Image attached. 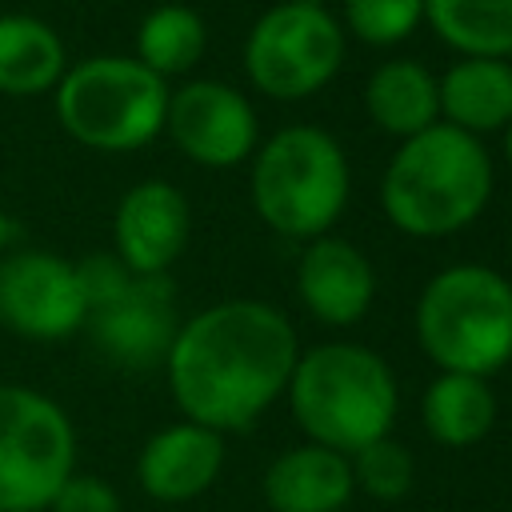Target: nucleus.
Here are the masks:
<instances>
[{"instance_id": "f257e3e1", "label": "nucleus", "mask_w": 512, "mask_h": 512, "mask_svg": "<svg viewBox=\"0 0 512 512\" xmlns=\"http://www.w3.org/2000/svg\"><path fill=\"white\" fill-rule=\"evenodd\" d=\"M300 360L284 312L260 300H224L184 320L168 344V388L184 420L240 432L288 392Z\"/></svg>"}, {"instance_id": "f03ea898", "label": "nucleus", "mask_w": 512, "mask_h": 512, "mask_svg": "<svg viewBox=\"0 0 512 512\" xmlns=\"http://www.w3.org/2000/svg\"><path fill=\"white\" fill-rule=\"evenodd\" d=\"M492 196V160L484 144L452 124L408 136L388 160L380 200L388 220L420 240L460 232Z\"/></svg>"}, {"instance_id": "7ed1b4c3", "label": "nucleus", "mask_w": 512, "mask_h": 512, "mask_svg": "<svg viewBox=\"0 0 512 512\" xmlns=\"http://www.w3.org/2000/svg\"><path fill=\"white\" fill-rule=\"evenodd\" d=\"M288 404L308 444L352 456L392 432L400 396L392 368L372 348L332 340L296 360Z\"/></svg>"}, {"instance_id": "20e7f679", "label": "nucleus", "mask_w": 512, "mask_h": 512, "mask_svg": "<svg viewBox=\"0 0 512 512\" xmlns=\"http://www.w3.org/2000/svg\"><path fill=\"white\" fill-rule=\"evenodd\" d=\"M416 340L440 372L488 380L512 360V284L488 264L436 272L416 304Z\"/></svg>"}, {"instance_id": "39448f33", "label": "nucleus", "mask_w": 512, "mask_h": 512, "mask_svg": "<svg viewBox=\"0 0 512 512\" xmlns=\"http://www.w3.org/2000/svg\"><path fill=\"white\" fill-rule=\"evenodd\" d=\"M168 80L136 56H88L52 88L60 128L92 152H136L164 132Z\"/></svg>"}, {"instance_id": "423d86ee", "label": "nucleus", "mask_w": 512, "mask_h": 512, "mask_svg": "<svg viewBox=\"0 0 512 512\" xmlns=\"http://www.w3.org/2000/svg\"><path fill=\"white\" fill-rule=\"evenodd\" d=\"M252 204L260 220L292 240L328 236L348 204L344 148L312 124L280 128L252 164Z\"/></svg>"}, {"instance_id": "0eeeda50", "label": "nucleus", "mask_w": 512, "mask_h": 512, "mask_svg": "<svg viewBox=\"0 0 512 512\" xmlns=\"http://www.w3.org/2000/svg\"><path fill=\"white\" fill-rule=\"evenodd\" d=\"M76 472V428L40 388L0 384V512H44Z\"/></svg>"}, {"instance_id": "6e6552de", "label": "nucleus", "mask_w": 512, "mask_h": 512, "mask_svg": "<svg viewBox=\"0 0 512 512\" xmlns=\"http://www.w3.org/2000/svg\"><path fill=\"white\" fill-rule=\"evenodd\" d=\"M344 64V28L328 8L276 4L268 8L244 44L248 80L272 100H304L320 92Z\"/></svg>"}, {"instance_id": "1a4fd4ad", "label": "nucleus", "mask_w": 512, "mask_h": 512, "mask_svg": "<svg viewBox=\"0 0 512 512\" xmlns=\"http://www.w3.org/2000/svg\"><path fill=\"white\" fill-rule=\"evenodd\" d=\"M0 324L24 340H68L88 324L84 284L72 260L40 248L0 256Z\"/></svg>"}, {"instance_id": "9d476101", "label": "nucleus", "mask_w": 512, "mask_h": 512, "mask_svg": "<svg viewBox=\"0 0 512 512\" xmlns=\"http://www.w3.org/2000/svg\"><path fill=\"white\" fill-rule=\"evenodd\" d=\"M164 132L204 168H232L256 152V112L220 80H188L168 92Z\"/></svg>"}, {"instance_id": "9b49d317", "label": "nucleus", "mask_w": 512, "mask_h": 512, "mask_svg": "<svg viewBox=\"0 0 512 512\" xmlns=\"http://www.w3.org/2000/svg\"><path fill=\"white\" fill-rule=\"evenodd\" d=\"M192 232L188 196L168 180L132 184L112 212V244L116 260L132 276H164Z\"/></svg>"}, {"instance_id": "f8f14e48", "label": "nucleus", "mask_w": 512, "mask_h": 512, "mask_svg": "<svg viewBox=\"0 0 512 512\" xmlns=\"http://www.w3.org/2000/svg\"><path fill=\"white\" fill-rule=\"evenodd\" d=\"M96 348L128 368H148L168 356L176 336V308L168 276H132L120 296L88 312Z\"/></svg>"}, {"instance_id": "ddd939ff", "label": "nucleus", "mask_w": 512, "mask_h": 512, "mask_svg": "<svg viewBox=\"0 0 512 512\" xmlns=\"http://www.w3.org/2000/svg\"><path fill=\"white\" fill-rule=\"evenodd\" d=\"M220 468H224V436L204 424L176 420L144 440L136 460V480L152 500L184 504L208 492Z\"/></svg>"}, {"instance_id": "4468645a", "label": "nucleus", "mask_w": 512, "mask_h": 512, "mask_svg": "<svg viewBox=\"0 0 512 512\" xmlns=\"http://www.w3.org/2000/svg\"><path fill=\"white\" fill-rule=\"evenodd\" d=\"M296 292L320 324L348 328L368 312V304L376 296V276L360 248H352L348 240H336V236H316L300 252Z\"/></svg>"}, {"instance_id": "2eb2a0df", "label": "nucleus", "mask_w": 512, "mask_h": 512, "mask_svg": "<svg viewBox=\"0 0 512 512\" xmlns=\"http://www.w3.org/2000/svg\"><path fill=\"white\" fill-rule=\"evenodd\" d=\"M352 488L348 456L320 444L288 448L264 472V500L272 512H340Z\"/></svg>"}, {"instance_id": "dca6fc26", "label": "nucleus", "mask_w": 512, "mask_h": 512, "mask_svg": "<svg viewBox=\"0 0 512 512\" xmlns=\"http://www.w3.org/2000/svg\"><path fill=\"white\" fill-rule=\"evenodd\" d=\"M436 100L444 124L480 140L512 124V64L488 56H460L444 76H436Z\"/></svg>"}, {"instance_id": "f3484780", "label": "nucleus", "mask_w": 512, "mask_h": 512, "mask_svg": "<svg viewBox=\"0 0 512 512\" xmlns=\"http://www.w3.org/2000/svg\"><path fill=\"white\" fill-rule=\"evenodd\" d=\"M68 52L60 32L32 12H0V96H44L60 84Z\"/></svg>"}, {"instance_id": "a211bd4d", "label": "nucleus", "mask_w": 512, "mask_h": 512, "mask_svg": "<svg viewBox=\"0 0 512 512\" xmlns=\"http://www.w3.org/2000/svg\"><path fill=\"white\" fill-rule=\"evenodd\" d=\"M364 108L376 128L408 140L440 120L436 76L416 60H388L368 76Z\"/></svg>"}, {"instance_id": "6ab92c4d", "label": "nucleus", "mask_w": 512, "mask_h": 512, "mask_svg": "<svg viewBox=\"0 0 512 512\" xmlns=\"http://www.w3.org/2000/svg\"><path fill=\"white\" fill-rule=\"evenodd\" d=\"M424 428L444 448H472L492 432L496 420V396L484 376L464 372H440L420 404Z\"/></svg>"}, {"instance_id": "aec40b11", "label": "nucleus", "mask_w": 512, "mask_h": 512, "mask_svg": "<svg viewBox=\"0 0 512 512\" xmlns=\"http://www.w3.org/2000/svg\"><path fill=\"white\" fill-rule=\"evenodd\" d=\"M424 20L460 56H512V0H424Z\"/></svg>"}, {"instance_id": "412c9836", "label": "nucleus", "mask_w": 512, "mask_h": 512, "mask_svg": "<svg viewBox=\"0 0 512 512\" xmlns=\"http://www.w3.org/2000/svg\"><path fill=\"white\" fill-rule=\"evenodd\" d=\"M208 44V28L188 4H156L136 28V60L160 80L188 72Z\"/></svg>"}, {"instance_id": "4be33fe9", "label": "nucleus", "mask_w": 512, "mask_h": 512, "mask_svg": "<svg viewBox=\"0 0 512 512\" xmlns=\"http://www.w3.org/2000/svg\"><path fill=\"white\" fill-rule=\"evenodd\" d=\"M348 464H352V484L360 492H368L372 500H384V504L404 500L416 484V460L392 436H380V440L364 444L360 452L348 456Z\"/></svg>"}, {"instance_id": "5701e85b", "label": "nucleus", "mask_w": 512, "mask_h": 512, "mask_svg": "<svg viewBox=\"0 0 512 512\" xmlns=\"http://www.w3.org/2000/svg\"><path fill=\"white\" fill-rule=\"evenodd\" d=\"M424 20V0H344V28L372 44L388 48L416 32Z\"/></svg>"}, {"instance_id": "b1692460", "label": "nucleus", "mask_w": 512, "mask_h": 512, "mask_svg": "<svg viewBox=\"0 0 512 512\" xmlns=\"http://www.w3.org/2000/svg\"><path fill=\"white\" fill-rule=\"evenodd\" d=\"M44 512H120V492L88 472H72Z\"/></svg>"}, {"instance_id": "393cba45", "label": "nucleus", "mask_w": 512, "mask_h": 512, "mask_svg": "<svg viewBox=\"0 0 512 512\" xmlns=\"http://www.w3.org/2000/svg\"><path fill=\"white\" fill-rule=\"evenodd\" d=\"M12 240H16V224H12V216L0 208V256L12 248Z\"/></svg>"}, {"instance_id": "a878e982", "label": "nucleus", "mask_w": 512, "mask_h": 512, "mask_svg": "<svg viewBox=\"0 0 512 512\" xmlns=\"http://www.w3.org/2000/svg\"><path fill=\"white\" fill-rule=\"evenodd\" d=\"M292 4H316V8H324L328 0H292Z\"/></svg>"}, {"instance_id": "bb28decb", "label": "nucleus", "mask_w": 512, "mask_h": 512, "mask_svg": "<svg viewBox=\"0 0 512 512\" xmlns=\"http://www.w3.org/2000/svg\"><path fill=\"white\" fill-rule=\"evenodd\" d=\"M504 148H508V160H512V124H508V140H504Z\"/></svg>"}]
</instances>
